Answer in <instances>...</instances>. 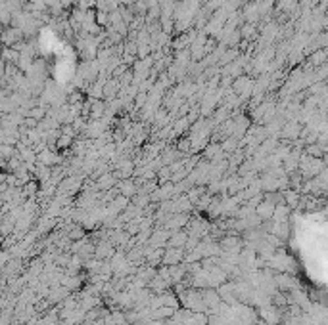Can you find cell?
<instances>
[]
</instances>
